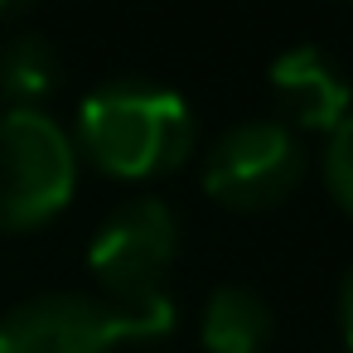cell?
Segmentation results:
<instances>
[{
	"instance_id": "30bf717a",
	"label": "cell",
	"mask_w": 353,
	"mask_h": 353,
	"mask_svg": "<svg viewBox=\"0 0 353 353\" xmlns=\"http://www.w3.org/2000/svg\"><path fill=\"white\" fill-rule=\"evenodd\" d=\"M339 319H343V339H348V348H353V266H348L343 290H339Z\"/></svg>"
},
{
	"instance_id": "7a4b0ae2",
	"label": "cell",
	"mask_w": 353,
	"mask_h": 353,
	"mask_svg": "<svg viewBox=\"0 0 353 353\" xmlns=\"http://www.w3.org/2000/svg\"><path fill=\"white\" fill-rule=\"evenodd\" d=\"M174 329L170 295L150 305L92 300L78 290L34 295L0 319V353H117L126 339H160Z\"/></svg>"
},
{
	"instance_id": "5b68a950",
	"label": "cell",
	"mask_w": 353,
	"mask_h": 353,
	"mask_svg": "<svg viewBox=\"0 0 353 353\" xmlns=\"http://www.w3.org/2000/svg\"><path fill=\"white\" fill-rule=\"evenodd\" d=\"M300 179H305V150H300L295 131L281 121L232 126L208 150V165H203V189L223 208H242V213L285 203Z\"/></svg>"
},
{
	"instance_id": "6da1fadb",
	"label": "cell",
	"mask_w": 353,
	"mask_h": 353,
	"mask_svg": "<svg viewBox=\"0 0 353 353\" xmlns=\"http://www.w3.org/2000/svg\"><path fill=\"white\" fill-rule=\"evenodd\" d=\"M78 131L92 165L117 179H155L165 170H179L194 150V112L184 107V97L141 78L92 88L83 97Z\"/></svg>"
},
{
	"instance_id": "ba28073f",
	"label": "cell",
	"mask_w": 353,
	"mask_h": 353,
	"mask_svg": "<svg viewBox=\"0 0 353 353\" xmlns=\"http://www.w3.org/2000/svg\"><path fill=\"white\" fill-rule=\"evenodd\" d=\"M59 49L44 34H15L0 44V97L10 102H39L59 88Z\"/></svg>"
},
{
	"instance_id": "277c9868",
	"label": "cell",
	"mask_w": 353,
	"mask_h": 353,
	"mask_svg": "<svg viewBox=\"0 0 353 353\" xmlns=\"http://www.w3.org/2000/svg\"><path fill=\"white\" fill-rule=\"evenodd\" d=\"M179 252L174 213L160 199H126L92 237L88 271L117 305H150L160 300V281L170 276Z\"/></svg>"
},
{
	"instance_id": "8992f818",
	"label": "cell",
	"mask_w": 353,
	"mask_h": 353,
	"mask_svg": "<svg viewBox=\"0 0 353 353\" xmlns=\"http://www.w3.org/2000/svg\"><path fill=\"white\" fill-rule=\"evenodd\" d=\"M271 88H276L281 107L310 131H334L348 117V83L334 68V59L319 54L314 44L285 49L271 63Z\"/></svg>"
},
{
	"instance_id": "3957f363",
	"label": "cell",
	"mask_w": 353,
	"mask_h": 353,
	"mask_svg": "<svg viewBox=\"0 0 353 353\" xmlns=\"http://www.w3.org/2000/svg\"><path fill=\"white\" fill-rule=\"evenodd\" d=\"M78 184V155L63 126L34 107L0 112V232L49 223Z\"/></svg>"
},
{
	"instance_id": "9c48e42d",
	"label": "cell",
	"mask_w": 353,
	"mask_h": 353,
	"mask_svg": "<svg viewBox=\"0 0 353 353\" xmlns=\"http://www.w3.org/2000/svg\"><path fill=\"white\" fill-rule=\"evenodd\" d=\"M324 184L329 194L353 213V117H343L329 136V150H324Z\"/></svg>"
},
{
	"instance_id": "52a82bcc",
	"label": "cell",
	"mask_w": 353,
	"mask_h": 353,
	"mask_svg": "<svg viewBox=\"0 0 353 353\" xmlns=\"http://www.w3.org/2000/svg\"><path fill=\"white\" fill-rule=\"evenodd\" d=\"M276 334L271 305L247 285H218L203 305V343L208 353H266Z\"/></svg>"
}]
</instances>
